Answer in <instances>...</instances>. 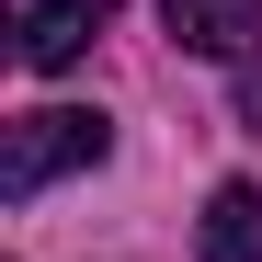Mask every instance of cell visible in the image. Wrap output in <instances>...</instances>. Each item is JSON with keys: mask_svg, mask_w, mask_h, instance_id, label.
I'll return each mask as SVG.
<instances>
[{"mask_svg": "<svg viewBox=\"0 0 262 262\" xmlns=\"http://www.w3.org/2000/svg\"><path fill=\"white\" fill-rule=\"evenodd\" d=\"M194 239H205V262H262V194H251V183H216Z\"/></svg>", "mask_w": 262, "mask_h": 262, "instance_id": "cell-4", "label": "cell"}, {"mask_svg": "<svg viewBox=\"0 0 262 262\" xmlns=\"http://www.w3.org/2000/svg\"><path fill=\"white\" fill-rule=\"evenodd\" d=\"M239 114H251V125H262V69H239Z\"/></svg>", "mask_w": 262, "mask_h": 262, "instance_id": "cell-5", "label": "cell"}, {"mask_svg": "<svg viewBox=\"0 0 262 262\" xmlns=\"http://www.w3.org/2000/svg\"><path fill=\"white\" fill-rule=\"evenodd\" d=\"M160 23H171V46H194V57H228V69L262 57V0H160Z\"/></svg>", "mask_w": 262, "mask_h": 262, "instance_id": "cell-2", "label": "cell"}, {"mask_svg": "<svg viewBox=\"0 0 262 262\" xmlns=\"http://www.w3.org/2000/svg\"><path fill=\"white\" fill-rule=\"evenodd\" d=\"M103 23L114 0H23V69H80Z\"/></svg>", "mask_w": 262, "mask_h": 262, "instance_id": "cell-3", "label": "cell"}, {"mask_svg": "<svg viewBox=\"0 0 262 262\" xmlns=\"http://www.w3.org/2000/svg\"><path fill=\"white\" fill-rule=\"evenodd\" d=\"M114 160V125L92 103H46V114H12V137H0V194H46L57 171H103Z\"/></svg>", "mask_w": 262, "mask_h": 262, "instance_id": "cell-1", "label": "cell"}]
</instances>
